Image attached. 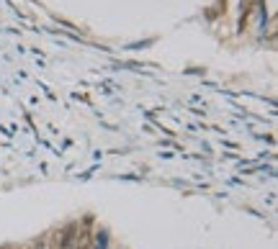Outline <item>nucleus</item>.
<instances>
[{"label":"nucleus","mask_w":278,"mask_h":249,"mask_svg":"<svg viewBox=\"0 0 278 249\" xmlns=\"http://www.w3.org/2000/svg\"><path fill=\"white\" fill-rule=\"evenodd\" d=\"M90 241H93V231L90 229H77L75 249H90Z\"/></svg>","instance_id":"f03ea898"},{"label":"nucleus","mask_w":278,"mask_h":249,"mask_svg":"<svg viewBox=\"0 0 278 249\" xmlns=\"http://www.w3.org/2000/svg\"><path fill=\"white\" fill-rule=\"evenodd\" d=\"M77 41L59 36L44 26H39L34 16H28L13 0H0V90H18L34 85L49 93V82H44V72L49 69L47 47L70 49Z\"/></svg>","instance_id":"f257e3e1"}]
</instances>
